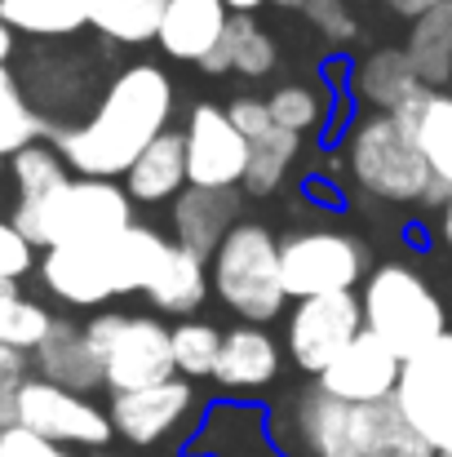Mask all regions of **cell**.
Segmentation results:
<instances>
[{
	"instance_id": "5b68a950",
	"label": "cell",
	"mask_w": 452,
	"mask_h": 457,
	"mask_svg": "<svg viewBox=\"0 0 452 457\" xmlns=\"http://www.w3.org/2000/svg\"><path fill=\"white\" fill-rule=\"evenodd\" d=\"M209 289L244 324H271L289 311L280 271V240L267 222H235L231 236L209 258Z\"/></svg>"
},
{
	"instance_id": "d590c367",
	"label": "cell",
	"mask_w": 452,
	"mask_h": 457,
	"mask_svg": "<svg viewBox=\"0 0 452 457\" xmlns=\"http://www.w3.org/2000/svg\"><path fill=\"white\" fill-rule=\"evenodd\" d=\"M301 13H306L310 27H315L324 40H333V45H350V40L359 36V22L350 18V9H346L341 0H306Z\"/></svg>"
},
{
	"instance_id": "7a4b0ae2",
	"label": "cell",
	"mask_w": 452,
	"mask_h": 457,
	"mask_svg": "<svg viewBox=\"0 0 452 457\" xmlns=\"http://www.w3.org/2000/svg\"><path fill=\"white\" fill-rule=\"evenodd\" d=\"M168 240L147 227L134 222L111 240L98 245H67V249H45L40 253V285L49 298L62 306H103L111 298H129V294H147L155 280L160 262H164Z\"/></svg>"
},
{
	"instance_id": "44dd1931",
	"label": "cell",
	"mask_w": 452,
	"mask_h": 457,
	"mask_svg": "<svg viewBox=\"0 0 452 457\" xmlns=\"http://www.w3.org/2000/svg\"><path fill=\"white\" fill-rule=\"evenodd\" d=\"M280 62V45L275 36L253 18V13H231L222 40L213 45V54L200 62L204 76H244V80H267Z\"/></svg>"
},
{
	"instance_id": "836d02e7",
	"label": "cell",
	"mask_w": 452,
	"mask_h": 457,
	"mask_svg": "<svg viewBox=\"0 0 452 457\" xmlns=\"http://www.w3.org/2000/svg\"><path fill=\"white\" fill-rule=\"evenodd\" d=\"M168 346H173V373L195 382V378H213L218 351H222V328L209 320H177L168 328Z\"/></svg>"
},
{
	"instance_id": "9c48e42d",
	"label": "cell",
	"mask_w": 452,
	"mask_h": 457,
	"mask_svg": "<svg viewBox=\"0 0 452 457\" xmlns=\"http://www.w3.org/2000/svg\"><path fill=\"white\" fill-rule=\"evenodd\" d=\"M13 422L45 436L58 449H107L111 445V418L98 400L62 391L45 378H22L13 391Z\"/></svg>"
},
{
	"instance_id": "9a60e30c",
	"label": "cell",
	"mask_w": 452,
	"mask_h": 457,
	"mask_svg": "<svg viewBox=\"0 0 452 457\" xmlns=\"http://www.w3.org/2000/svg\"><path fill=\"white\" fill-rule=\"evenodd\" d=\"M280 364H284V346L275 342L267 324H235L222 333L213 382L231 395H253L280 378Z\"/></svg>"
},
{
	"instance_id": "484cf974",
	"label": "cell",
	"mask_w": 452,
	"mask_h": 457,
	"mask_svg": "<svg viewBox=\"0 0 452 457\" xmlns=\"http://www.w3.org/2000/svg\"><path fill=\"white\" fill-rule=\"evenodd\" d=\"M404 54L426 89H448L452 85V0L435 4L408 27Z\"/></svg>"
},
{
	"instance_id": "74e56055",
	"label": "cell",
	"mask_w": 452,
	"mask_h": 457,
	"mask_svg": "<svg viewBox=\"0 0 452 457\" xmlns=\"http://www.w3.org/2000/svg\"><path fill=\"white\" fill-rule=\"evenodd\" d=\"M0 457H71V449H58L45 436H36V431L13 422V427L0 431Z\"/></svg>"
},
{
	"instance_id": "8d00e7d4",
	"label": "cell",
	"mask_w": 452,
	"mask_h": 457,
	"mask_svg": "<svg viewBox=\"0 0 452 457\" xmlns=\"http://www.w3.org/2000/svg\"><path fill=\"white\" fill-rule=\"evenodd\" d=\"M226 116H231V125H235L249 143L262 138L267 129H275L271 107H267V98H258V94H235V98L226 103Z\"/></svg>"
},
{
	"instance_id": "bcb514c9",
	"label": "cell",
	"mask_w": 452,
	"mask_h": 457,
	"mask_svg": "<svg viewBox=\"0 0 452 457\" xmlns=\"http://www.w3.org/2000/svg\"><path fill=\"white\" fill-rule=\"evenodd\" d=\"M275 457H284V453H275Z\"/></svg>"
},
{
	"instance_id": "8992f818",
	"label": "cell",
	"mask_w": 452,
	"mask_h": 457,
	"mask_svg": "<svg viewBox=\"0 0 452 457\" xmlns=\"http://www.w3.org/2000/svg\"><path fill=\"white\" fill-rule=\"evenodd\" d=\"M359 306H364V328L373 337H382L399 360H413L417 351H426L431 342H440L448 333V315H444L440 294L408 262L373 267L364 280Z\"/></svg>"
},
{
	"instance_id": "60d3db41",
	"label": "cell",
	"mask_w": 452,
	"mask_h": 457,
	"mask_svg": "<svg viewBox=\"0 0 452 457\" xmlns=\"http://www.w3.org/2000/svg\"><path fill=\"white\" fill-rule=\"evenodd\" d=\"M9 58H13V31L0 22V67H9Z\"/></svg>"
},
{
	"instance_id": "d6986e66",
	"label": "cell",
	"mask_w": 452,
	"mask_h": 457,
	"mask_svg": "<svg viewBox=\"0 0 452 457\" xmlns=\"http://www.w3.org/2000/svg\"><path fill=\"white\" fill-rule=\"evenodd\" d=\"M31 373L62 386V391H76V395H94L103 391V369H98V355L85 337V324L76 320H53L49 337L31 351Z\"/></svg>"
},
{
	"instance_id": "7bdbcfd3",
	"label": "cell",
	"mask_w": 452,
	"mask_h": 457,
	"mask_svg": "<svg viewBox=\"0 0 452 457\" xmlns=\"http://www.w3.org/2000/svg\"><path fill=\"white\" fill-rule=\"evenodd\" d=\"M262 4H271V0H226V9H231V13H258Z\"/></svg>"
},
{
	"instance_id": "4dcf8cb0",
	"label": "cell",
	"mask_w": 452,
	"mask_h": 457,
	"mask_svg": "<svg viewBox=\"0 0 452 457\" xmlns=\"http://www.w3.org/2000/svg\"><path fill=\"white\" fill-rule=\"evenodd\" d=\"M9 178H13L18 200H40V195L58 191L62 182H71L76 173L67 169V160L58 155V147L49 138H36L22 152L9 155Z\"/></svg>"
},
{
	"instance_id": "7dc6e473",
	"label": "cell",
	"mask_w": 452,
	"mask_h": 457,
	"mask_svg": "<svg viewBox=\"0 0 452 457\" xmlns=\"http://www.w3.org/2000/svg\"><path fill=\"white\" fill-rule=\"evenodd\" d=\"M0 164H4V160H0Z\"/></svg>"
},
{
	"instance_id": "5bb4252c",
	"label": "cell",
	"mask_w": 452,
	"mask_h": 457,
	"mask_svg": "<svg viewBox=\"0 0 452 457\" xmlns=\"http://www.w3.org/2000/svg\"><path fill=\"white\" fill-rule=\"evenodd\" d=\"M399 373H404V360L382 342V337H373L368 328L315 378L333 400H341V404H382V400H390L395 395V386H399Z\"/></svg>"
},
{
	"instance_id": "6da1fadb",
	"label": "cell",
	"mask_w": 452,
	"mask_h": 457,
	"mask_svg": "<svg viewBox=\"0 0 452 457\" xmlns=\"http://www.w3.org/2000/svg\"><path fill=\"white\" fill-rule=\"evenodd\" d=\"M173 103H177L173 80L155 62H134L116 71L89 120L53 129L49 143L58 147L76 178L116 182L164 129H173Z\"/></svg>"
},
{
	"instance_id": "f35d334b",
	"label": "cell",
	"mask_w": 452,
	"mask_h": 457,
	"mask_svg": "<svg viewBox=\"0 0 452 457\" xmlns=\"http://www.w3.org/2000/svg\"><path fill=\"white\" fill-rule=\"evenodd\" d=\"M22 378H31V355H22L13 346H0V395H13Z\"/></svg>"
},
{
	"instance_id": "b9f144b4",
	"label": "cell",
	"mask_w": 452,
	"mask_h": 457,
	"mask_svg": "<svg viewBox=\"0 0 452 457\" xmlns=\"http://www.w3.org/2000/svg\"><path fill=\"white\" fill-rule=\"evenodd\" d=\"M440 240H444V245L452 249V200L444 204V209H440Z\"/></svg>"
},
{
	"instance_id": "f1b7e54d",
	"label": "cell",
	"mask_w": 452,
	"mask_h": 457,
	"mask_svg": "<svg viewBox=\"0 0 452 457\" xmlns=\"http://www.w3.org/2000/svg\"><path fill=\"white\" fill-rule=\"evenodd\" d=\"M164 0H89V27L111 45H151L160 31Z\"/></svg>"
},
{
	"instance_id": "7402d4cb",
	"label": "cell",
	"mask_w": 452,
	"mask_h": 457,
	"mask_svg": "<svg viewBox=\"0 0 452 457\" xmlns=\"http://www.w3.org/2000/svg\"><path fill=\"white\" fill-rule=\"evenodd\" d=\"M120 187L129 191L134 204H173L191 182H186V147H182V129H164L147 152L134 160V169L120 178Z\"/></svg>"
},
{
	"instance_id": "4316f807",
	"label": "cell",
	"mask_w": 452,
	"mask_h": 457,
	"mask_svg": "<svg viewBox=\"0 0 452 457\" xmlns=\"http://www.w3.org/2000/svg\"><path fill=\"white\" fill-rule=\"evenodd\" d=\"M0 22L13 36L62 40L89 27V0H0Z\"/></svg>"
},
{
	"instance_id": "8fae6325",
	"label": "cell",
	"mask_w": 452,
	"mask_h": 457,
	"mask_svg": "<svg viewBox=\"0 0 452 457\" xmlns=\"http://www.w3.org/2000/svg\"><path fill=\"white\" fill-rule=\"evenodd\" d=\"M395 404L435 453H452V333L404 360Z\"/></svg>"
},
{
	"instance_id": "3957f363",
	"label": "cell",
	"mask_w": 452,
	"mask_h": 457,
	"mask_svg": "<svg viewBox=\"0 0 452 457\" xmlns=\"http://www.w3.org/2000/svg\"><path fill=\"white\" fill-rule=\"evenodd\" d=\"M341 155L350 182L382 204H422L440 213L452 200V191L435 182L431 164L422 160L413 134L386 112L359 116L341 138Z\"/></svg>"
},
{
	"instance_id": "603a6c76",
	"label": "cell",
	"mask_w": 452,
	"mask_h": 457,
	"mask_svg": "<svg viewBox=\"0 0 452 457\" xmlns=\"http://www.w3.org/2000/svg\"><path fill=\"white\" fill-rule=\"evenodd\" d=\"M395 120L413 134L422 160L431 164L435 182L452 191V94L448 89H422L413 103L395 112Z\"/></svg>"
},
{
	"instance_id": "cb8c5ba5",
	"label": "cell",
	"mask_w": 452,
	"mask_h": 457,
	"mask_svg": "<svg viewBox=\"0 0 452 457\" xmlns=\"http://www.w3.org/2000/svg\"><path fill=\"white\" fill-rule=\"evenodd\" d=\"M209 294H213V289H209V262H204V258H195L191 249H182V245H173V240H168L164 262H160L155 280L147 285V303L155 306L160 315L191 320V315L204 306Z\"/></svg>"
},
{
	"instance_id": "ee69618b",
	"label": "cell",
	"mask_w": 452,
	"mask_h": 457,
	"mask_svg": "<svg viewBox=\"0 0 452 457\" xmlns=\"http://www.w3.org/2000/svg\"><path fill=\"white\" fill-rule=\"evenodd\" d=\"M13 427V395H0V431Z\"/></svg>"
},
{
	"instance_id": "83f0119b",
	"label": "cell",
	"mask_w": 452,
	"mask_h": 457,
	"mask_svg": "<svg viewBox=\"0 0 452 457\" xmlns=\"http://www.w3.org/2000/svg\"><path fill=\"white\" fill-rule=\"evenodd\" d=\"M301 147H306V138L298 134H289V129H267L262 138H253L249 143V169H244V182H240V191L244 195H275L284 182H289V173H293V164L301 160Z\"/></svg>"
},
{
	"instance_id": "52a82bcc",
	"label": "cell",
	"mask_w": 452,
	"mask_h": 457,
	"mask_svg": "<svg viewBox=\"0 0 452 457\" xmlns=\"http://www.w3.org/2000/svg\"><path fill=\"white\" fill-rule=\"evenodd\" d=\"M85 337L98 355L103 369V391L125 395L143 391L155 382L177 378L173 373V346H168V324L138 311H98L85 320Z\"/></svg>"
},
{
	"instance_id": "ac0fdd59",
	"label": "cell",
	"mask_w": 452,
	"mask_h": 457,
	"mask_svg": "<svg viewBox=\"0 0 452 457\" xmlns=\"http://www.w3.org/2000/svg\"><path fill=\"white\" fill-rule=\"evenodd\" d=\"M426 85L417 80L408 54L399 45H377L368 54L355 58L350 67V98L364 107V112H386L395 116L404 103H413Z\"/></svg>"
},
{
	"instance_id": "4fadbf2b",
	"label": "cell",
	"mask_w": 452,
	"mask_h": 457,
	"mask_svg": "<svg viewBox=\"0 0 452 457\" xmlns=\"http://www.w3.org/2000/svg\"><path fill=\"white\" fill-rule=\"evenodd\" d=\"M195 386L186 378H168V382H155L143 391H125V395H111L107 404V418H111V431L134 445V449H155L164 440H173L191 418H195Z\"/></svg>"
},
{
	"instance_id": "d6a6232c",
	"label": "cell",
	"mask_w": 452,
	"mask_h": 457,
	"mask_svg": "<svg viewBox=\"0 0 452 457\" xmlns=\"http://www.w3.org/2000/svg\"><path fill=\"white\" fill-rule=\"evenodd\" d=\"M267 107H271V120L280 125V129H289V134H319L324 125H328V116H333V98H328V89L324 85H280L271 98H267Z\"/></svg>"
},
{
	"instance_id": "e0dca14e",
	"label": "cell",
	"mask_w": 452,
	"mask_h": 457,
	"mask_svg": "<svg viewBox=\"0 0 452 457\" xmlns=\"http://www.w3.org/2000/svg\"><path fill=\"white\" fill-rule=\"evenodd\" d=\"M191 457H275L271 418L258 404H213L191 436Z\"/></svg>"
},
{
	"instance_id": "277c9868",
	"label": "cell",
	"mask_w": 452,
	"mask_h": 457,
	"mask_svg": "<svg viewBox=\"0 0 452 457\" xmlns=\"http://www.w3.org/2000/svg\"><path fill=\"white\" fill-rule=\"evenodd\" d=\"M9 222L45 253L67 245H98L134 227V200L120 182L71 178L40 200H13Z\"/></svg>"
},
{
	"instance_id": "f546056e",
	"label": "cell",
	"mask_w": 452,
	"mask_h": 457,
	"mask_svg": "<svg viewBox=\"0 0 452 457\" xmlns=\"http://www.w3.org/2000/svg\"><path fill=\"white\" fill-rule=\"evenodd\" d=\"M53 311L36 298L22 294V285H0V346H13L22 355H31L49 328H53Z\"/></svg>"
},
{
	"instance_id": "d4e9b609",
	"label": "cell",
	"mask_w": 452,
	"mask_h": 457,
	"mask_svg": "<svg viewBox=\"0 0 452 457\" xmlns=\"http://www.w3.org/2000/svg\"><path fill=\"white\" fill-rule=\"evenodd\" d=\"M355 457H435L422 440V431L404 418V409L390 400L359 404L355 409Z\"/></svg>"
},
{
	"instance_id": "2e32d148",
	"label": "cell",
	"mask_w": 452,
	"mask_h": 457,
	"mask_svg": "<svg viewBox=\"0 0 452 457\" xmlns=\"http://www.w3.org/2000/svg\"><path fill=\"white\" fill-rule=\"evenodd\" d=\"M240 222V191H204V187H186L173 204H168V227H173V245L191 249L195 258H213L218 245L231 236V227Z\"/></svg>"
},
{
	"instance_id": "e575fe53",
	"label": "cell",
	"mask_w": 452,
	"mask_h": 457,
	"mask_svg": "<svg viewBox=\"0 0 452 457\" xmlns=\"http://www.w3.org/2000/svg\"><path fill=\"white\" fill-rule=\"evenodd\" d=\"M36 267H40V249L9 218H0V285H22Z\"/></svg>"
},
{
	"instance_id": "1f68e13d",
	"label": "cell",
	"mask_w": 452,
	"mask_h": 457,
	"mask_svg": "<svg viewBox=\"0 0 452 457\" xmlns=\"http://www.w3.org/2000/svg\"><path fill=\"white\" fill-rule=\"evenodd\" d=\"M49 138L45 116L36 112V103L22 94L18 76L9 67H0V160H9L13 152H22L27 143Z\"/></svg>"
},
{
	"instance_id": "7c38bea8",
	"label": "cell",
	"mask_w": 452,
	"mask_h": 457,
	"mask_svg": "<svg viewBox=\"0 0 452 457\" xmlns=\"http://www.w3.org/2000/svg\"><path fill=\"white\" fill-rule=\"evenodd\" d=\"M186 147V182L204 191H240L249 169V138L231 125L226 107L195 103L182 125Z\"/></svg>"
},
{
	"instance_id": "30bf717a",
	"label": "cell",
	"mask_w": 452,
	"mask_h": 457,
	"mask_svg": "<svg viewBox=\"0 0 452 457\" xmlns=\"http://www.w3.org/2000/svg\"><path fill=\"white\" fill-rule=\"evenodd\" d=\"M364 333V306L359 294H324L298 298L284 324V355L306 378H319L355 337Z\"/></svg>"
},
{
	"instance_id": "ba28073f",
	"label": "cell",
	"mask_w": 452,
	"mask_h": 457,
	"mask_svg": "<svg viewBox=\"0 0 452 457\" xmlns=\"http://www.w3.org/2000/svg\"><path fill=\"white\" fill-rule=\"evenodd\" d=\"M280 271L293 303L355 294L368 280V245L341 227H301L280 240Z\"/></svg>"
},
{
	"instance_id": "f6af8a7d",
	"label": "cell",
	"mask_w": 452,
	"mask_h": 457,
	"mask_svg": "<svg viewBox=\"0 0 452 457\" xmlns=\"http://www.w3.org/2000/svg\"><path fill=\"white\" fill-rule=\"evenodd\" d=\"M435 457H452V453H435Z\"/></svg>"
},
{
	"instance_id": "ab89813d",
	"label": "cell",
	"mask_w": 452,
	"mask_h": 457,
	"mask_svg": "<svg viewBox=\"0 0 452 457\" xmlns=\"http://www.w3.org/2000/svg\"><path fill=\"white\" fill-rule=\"evenodd\" d=\"M390 13H399V18H408V22H417L422 13H431L435 4H444V0H382Z\"/></svg>"
},
{
	"instance_id": "ffe728a7",
	"label": "cell",
	"mask_w": 452,
	"mask_h": 457,
	"mask_svg": "<svg viewBox=\"0 0 452 457\" xmlns=\"http://www.w3.org/2000/svg\"><path fill=\"white\" fill-rule=\"evenodd\" d=\"M226 22H231L226 0H164L155 45L173 62H195L200 67L213 54V45L222 40Z\"/></svg>"
}]
</instances>
